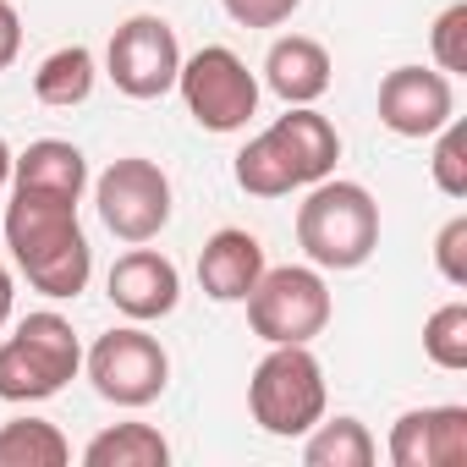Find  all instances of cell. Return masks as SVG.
<instances>
[{
	"label": "cell",
	"mask_w": 467,
	"mask_h": 467,
	"mask_svg": "<svg viewBox=\"0 0 467 467\" xmlns=\"http://www.w3.org/2000/svg\"><path fill=\"white\" fill-rule=\"evenodd\" d=\"M176 88L187 99V116L203 132H243L259 110V78L225 45H203L198 56H187L176 72Z\"/></svg>",
	"instance_id": "52a82bcc"
},
{
	"label": "cell",
	"mask_w": 467,
	"mask_h": 467,
	"mask_svg": "<svg viewBox=\"0 0 467 467\" xmlns=\"http://www.w3.org/2000/svg\"><path fill=\"white\" fill-rule=\"evenodd\" d=\"M265 275V243L243 225H225L203 243L198 254V281L214 303H243L254 292V281Z\"/></svg>",
	"instance_id": "5bb4252c"
},
{
	"label": "cell",
	"mask_w": 467,
	"mask_h": 467,
	"mask_svg": "<svg viewBox=\"0 0 467 467\" xmlns=\"http://www.w3.org/2000/svg\"><path fill=\"white\" fill-rule=\"evenodd\" d=\"M83 462L88 467H165L171 440L154 423H116V429H105L83 445Z\"/></svg>",
	"instance_id": "e0dca14e"
},
{
	"label": "cell",
	"mask_w": 467,
	"mask_h": 467,
	"mask_svg": "<svg viewBox=\"0 0 467 467\" xmlns=\"http://www.w3.org/2000/svg\"><path fill=\"white\" fill-rule=\"evenodd\" d=\"M12 297H17V292H12V270L0 265V325L12 319Z\"/></svg>",
	"instance_id": "4316f807"
},
{
	"label": "cell",
	"mask_w": 467,
	"mask_h": 467,
	"mask_svg": "<svg viewBox=\"0 0 467 467\" xmlns=\"http://www.w3.org/2000/svg\"><path fill=\"white\" fill-rule=\"evenodd\" d=\"M243 303H248L254 336L270 347H308L330 325V286L314 265H281V270L265 265V275Z\"/></svg>",
	"instance_id": "8992f818"
},
{
	"label": "cell",
	"mask_w": 467,
	"mask_h": 467,
	"mask_svg": "<svg viewBox=\"0 0 467 467\" xmlns=\"http://www.w3.org/2000/svg\"><path fill=\"white\" fill-rule=\"evenodd\" d=\"M83 363H88L94 390H99L105 401H116V407H149V401H160L165 385H171V358H165V347H160L149 330H138V325L105 330V336L88 347Z\"/></svg>",
	"instance_id": "ba28073f"
},
{
	"label": "cell",
	"mask_w": 467,
	"mask_h": 467,
	"mask_svg": "<svg viewBox=\"0 0 467 467\" xmlns=\"http://www.w3.org/2000/svg\"><path fill=\"white\" fill-rule=\"evenodd\" d=\"M254 423L275 440H297L325 418V368L308 347H270L248 379Z\"/></svg>",
	"instance_id": "277c9868"
},
{
	"label": "cell",
	"mask_w": 467,
	"mask_h": 467,
	"mask_svg": "<svg viewBox=\"0 0 467 467\" xmlns=\"http://www.w3.org/2000/svg\"><path fill=\"white\" fill-rule=\"evenodd\" d=\"M456 116V94L445 72L429 67H396L379 83V121L396 138H434L445 121Z\"/></svg>",
	"instance_id": "8fae6325"
},
{
	"label": "cell",
	"mask_w": 467,
	"mask_h": 467,
	"mask_svg": "<svg viewBox=\"0 0 467 467\" xmlns=\"http://www.w3.org/2000/svg\"><path fill=\"white\" fill-rule=\"evenodd\" d=\"M423 352H429V363L445 368V374H462V368H467V303H445V308L429 314V325H423Z\"/></svg>",
	"instance_id": "44dd1931"
},
{
	"label": "cell",
	"mask_w": 467,
	"mask_h": 467,
	"mask_svg": "<svg viewBox=\"0 0 467 467\" xmlns=\"http://www.w3.org/2000/svg\"><path fill=\"white\" fill-rule=\"evenodd\" d=\"M336 160H341L336 127L308 105H292L270 132H259L237 154V187L254 198H286L292 187L325 182L336 171Z\"/></svg>",
	"instance_id": "7a4b0ae2"
},
{
	"label": "cell",
	"mask_w": 467,
	"mask_h": 467,
	"mask_svg": "<svg viewBox=\"0 0 467 467\" xmlns=\"http://www.w3.org/2000/svg\"><path fill=\"white\" fill-rule=\"evenodd\" d=\"M396 467H462L467 462V407H412L390 429Z\"/></svg>",
	"instance_id": "4fadbf2b"
},
{
	"label": "cell",
	"mask_w": 467,
	"mask_h": 467,
	"mask_svg": "<svg viewBox=\"0 0 467 467\" xmlns=\"http://www.w3.org/2000/svg\"><path fill=\"white\" fill-rule=\"evenodd\" d=\"M83 347L61 314H28L12 341H0V401H45L78 379Z\"/></svg>",
	"instance_id": "5b68a950"
},
{
	"label": "cell",
	"mask_w": 467,
	"mask_h": 467,
	"mask_svg": "<svg viewBox=\"0 0 467 467\" xmlns=\"http://www.w3.org/2000/svg\"><path fill=\"white\" fill-rule=\"evenodd\" d=\"M434 138H440V143H434V160H429L434 187H440L445 198H467V127L451 116Z\"/></svg>",
	"instance_id": "7402d4cb"
},
{
	"label": "cell",
	"mask_w": 467,
	"mask_h": 467,
	"mask_svg": "<svg viewBox=\"0 0 467 467\" xmlns=\"http://www.w3.org/2000/svg\"><path fill=\"white\" fill-rule=\"evenodd\" d=\"M225 17L231 23H243V28H281L303 0H220Z\"/></svg>",
	"instance_id": "d4e9b609"
},
{
	"label": "cell",
	"mask_w": 467,
	"mask_h": 467,
	"mask_svg": "<svg viewBox=\"0 0 467 467\" xmlns=\"http://www.w3.org/2000/svg\"><path fill=\"white\" fill-rule=\"evenodd\" d=\"M105 292H110V303H116L132 325H149V319L176 314V303H182V275H176V265H171L165 254L132 248V254H121V259L110 265Z\"/></svg>",
	"instance_id": "7c38bea8"
},
{
	"label": "cell",
	"mask_w": 467,
	"mask_h": 467,
	"mask_svg": "<svg viewBox=\"0 0 467 467\" xmlns=\"http://www.w3.org/2000/svg\"><path fill=\"white\" fill-rule=\"evenodd\" d=\"M94 203H99V220H105L110 237L149 243L171 220V176L143 154L110 160V171L94 182Z\"/></svg>",
	"instance_id": "9c48e42d"
},
{
	"label": "cell",
	"mask_w": 467,
	"mask_h": 467,
	"mask_svg": "<svg viewBox=\"0 0 467 467\" xmlns=\"http://www.w3.org/2000/svg\"><path fill=\"white\" fill-rule=\"evenodd\" d=\"M429 45H434V61H440L445 78L467 72V0H456V6H445L434 17V39Z\"/></svg>",
	"instance_id": "603a6c76"
},
{
	"label": "cell",
	"mask_w": 467,
	"mask_h": 467,
	"mask_svg": "<svg viewBox=\"0 0 467 467\" xmlns=\"http://www.w3.org/2000/svg\"><path fill=\"white\" fill-rule=\"evenodd\" d=\"M303 462H308V467H368V462H374V434H368L358 418H336V423L319 418V423L308 429Z\"/></svg>",
	"instance_id": "ffe728a7"
},
{
	"label": "cell",
	"mask_w": 467,
	"mask_h": 467,
	"mask_svg": "<svg viewBox=\"0 0 467 467\" xmlns=\"http://www.w3.org/2000/svg\"><path fill=\"white\" fill-rule=\"evenodd\" d=\"M12 160H17V154H12V143H6V138H0V187H6V182H12Z\"/></svg>",
	"instance_id": "83f0119b"
},
{
	"label": "cell",
	"mask_w": 467,
	"mask_h": 467,
	"mask_svg": "<svg viewBox=\"0 0 467 467\" xmlns=\"http://www.w3.org/2000/svg\"><path fill=\"white\" fill-rule=\"evenodd\" d=\"M330 72H336V67H330V50H325L319 39H303V34L275 39L270 56H265V83H270V94H281L286 105H314V99H325Z\"/></svg>",
	"instance_id": "2e32d148"
},
{
	"label": "cell",
	"mask_w": 467,
	"mask_h": 467,
	"mask_svg": "<svg viewBox=\"0 0 467 467\" xmlns=\"http://www.w3.org/2000/svg\"><path fill=\"white\" fill-rule=\"evenodd\" d=\"M34 94H39V105H56V110L83 105L94 94V50L67 45V50L45 56L39 72H34Z\"/></svg>",
	"instance_id": "d6986e66"
},
{
	"label": "cell",
	"mask_w": 467,
	"mask_h": 467,
	"mask_svg": "<svg viewBox=\"0 0 467 467\" xmlns=\"http://www.w3.org/2000/svg\"><path fill=\"white\" fill-rule=\"evenodd\" d=\"M105 72L110 83L127 94V99H160L176 88V72H182V45H176V28L165 17H127L116 34H110V50H105Z\"/></svg>",
	"instance_id": "30bf717a"
},
{
	"label": "cell",
	"mask_w": 467,
	"mask_h": 467,
	"mask_svg": "<svg viewBox=\"0 0 467 467\" xmlns=\"http://www.w3.org/2000/svg\"><path fill=\"white\" fill-rule=\"evenodd\" d=\"M12 182H17V192H45V198L78 203L88 187V160L67 138H39L12 160Z\"/></svg>",
	"instance_id": "9a60e30c"
},
{
	"label": "cell",
	"mask_w": 467,
	"mask_h": 467,
	"mask_svg": "<svg viewBox=\"0 0 467 467\" xmlns=\"http://www.w3.org/2000/svg\"><path fill=\"white\" fill-rule=\"evenodd\" d=\"M72 445L45 418H12L0 423V467H67Z\"/></svg>",
	"instance_id": "ac0fdd59"
},
{
	"label": "cell",
	"mask_w": 467,
	"mask_h": 467,
	"mask_svg": "<svg viewBox=\"0 0 467 467\" xmlns=\"http://www.w3.org/2000/svg\"><path fill=\"white\" fill-rule=\"evenodd\" d=\"M297 248L314 270H358L379 248V203L363 182H314L297 203Z\"/></svg>",
	"instance_id": "3957f363"
},
{
	"label": "cell",
	"mask_w": 467,
	"mask_h": 467,
	"mask_svg": "<svg viewBox=\"0 0 467 467\" xmlns=\"http://www.w3.org/2000/svg\"><path fill=\"white\" fill-rule=\"evenodd\" d=\"M17 50H23V17L12 0H0V72L17 61Z\"/></svg>",
	"instance_id": "484cf974"
},
{
	"label": "cell",
	"mask_w": 467,
	"mask_h": 467,
	"mask_svg": "<svg viewBox=\"0 0 467 467\" xmlns=\"http://www.w3.org/2000/svg\"><path fill=\"white\" fill-rule=\"evenodd\" d=\"M6 248L34 292L78 297L94 275V248L78 225V203L45 192H12L6 203Z\"/></svg>",
	"instance_id": "6da1fadb"
},
{
	"label": "cell",
	"mask_w": 467,
	"mask_h": 467,
	"mask_svg": "<svg viewBox=\"0 0 467 467\" xmlns=\"http://www.w3.org/2000/svg\"><path fill=\"white\" fill-rule=\"evenodd\" d=\"M434 270L451 286H467V214H451L434 237Z\"/></svg>",
	"instance_id": "cb8c5ba5"
}]
</instances>
